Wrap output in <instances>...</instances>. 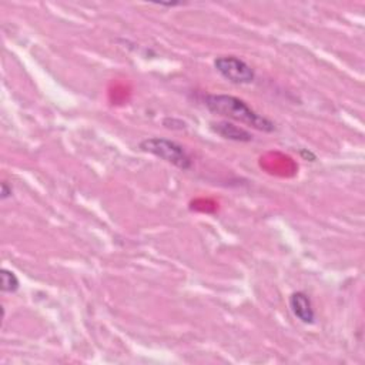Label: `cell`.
Masks as SVG:
<instances>
[{
  "label": "cell",
  "mask_w": 365,
  "mask_h": 365,
  "mask_svg": "<svg viewBox=\"0 0 365 365\" xmlns=\"http://www.w3.org/2000/svg\"><path fill=\"white\" fill-rule=\"evenodd\" d=\"M204 106L208 111L225 117L232 121L242 123L248 127L264 133L275 131V124L265 115L254 111L244 100L230 94H207L204 96Z\"/></svg>",
  "instance_id": "obj_1"
},
{
  "label": "cell",
  "mask_w": 365,
  "mask_h": 365,
  "mask_svg": "<svg viewBox=\"0 0 365 365\" xmlns=\"http://www.w3.org/2000/svg\"><path fill=\"white\" fill-rule=\"evenodd\" d=\"M138 148L144 153L153 154L171 165L185 171L192 167V160L187 150L177 141L163 138V137H150L140 141Z\"/></svg>",
  "instance_id": "obj_2"
},
{
  "label": "cell",
  "mask_w": 365,
  "mask_h": 365,
  "mask_svg": "<svg viewBox=\"0 0 365 365\" xmlns=\"http://www.w3.org/2000/svg\"><path fill=\"white\" fill-rule=\"evenodd\" d=\"M217 73L232 84H251L255 80L254 68L237 56H220L214 58Z\"/></svg>",
  "instance_id": "obj_3"
},
{
  "label": "cell",
  "mask_w": 365,
  "mask_h": 365,
  "mask_svg": "<svg viewBox=\"0 0 365 365\" xmlns=\"http://www.w3.org/2000/svg\"><path fill=\"white\" fill-rule=\"evenodd\" d=\"M289 308L292 315L301 321L302 324H314L315 322V311L311 302V298L302 292V291H295L289 295Z\"/></svg>",
  "instance_id": "obj_4"
},
{
  "label": "cell",
  "mask_w": 365,
  "mask_h": 365,
  "mask_svg": "<svg viewBox=\"0 0 365 365\" xmlns=\"http://www.w3.org/2000/svg\"><path fill=\"white\" fill-rule=\"evenodd\" d=\"M211 130L225 140L238 141V143H248L254 137L248 130H245L228 120L211 123Z\"/></svg>",
  "instance_id": "obj_5"
},
{
  "label": "cell",
  "mask_w": 365,
  "mask_h": 365,
  "mask_svg": "<svg viewBox=\"0 0 365 365\" xmlns=\"http://www.w3.org/2000/svg\"><path fill=\"white\" fill-rule=\"evenodd\" d=\"M0 288H1V292H9V294H13L20 288V281L11 269L1 268V271H0Z\"/></svg>",
  "instance_id": "obj_6"
},
{
  "label": "cell",
  "mask_w": 365,
  "mask_h": 365,
  "mask_svg": "<svg viewBox=\"0 0 365 365\" xmlns=\"http://www.w3.org/2000/svg\"><path fill=\"white\" fill-rule=\"evenodd\" d=\"M11 194H13L11 185H9L6 181H3V182H1V187H0V198L4 201V200H7V198H10Z\"/></svg>",
  "instance_id": "obj_7"
}]
</instances>
